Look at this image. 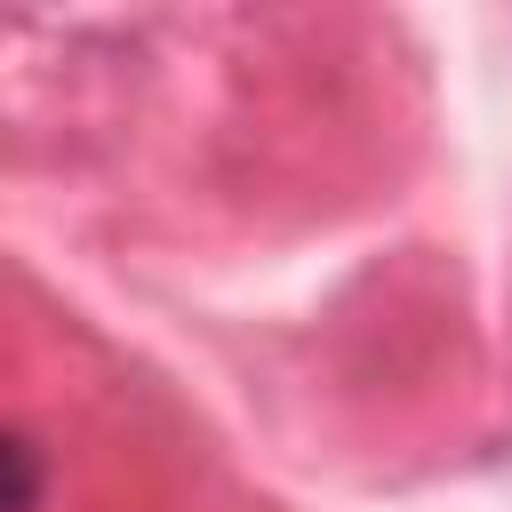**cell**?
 <instances>
[{"instance_id":"obj_1","label":"cell","mask_w":512,"mask_h":512,"mask_svg":"<svg viewBox=\"0 0 512 512\" xmlns=\"http://www.w3.org/2000/svg\"><path fill=\"white\" fill-rule=\"evenodd\" d=\"M0 464H8V512H40V448L24 432L0 440Z\"/></svg>"}]
</instances>
